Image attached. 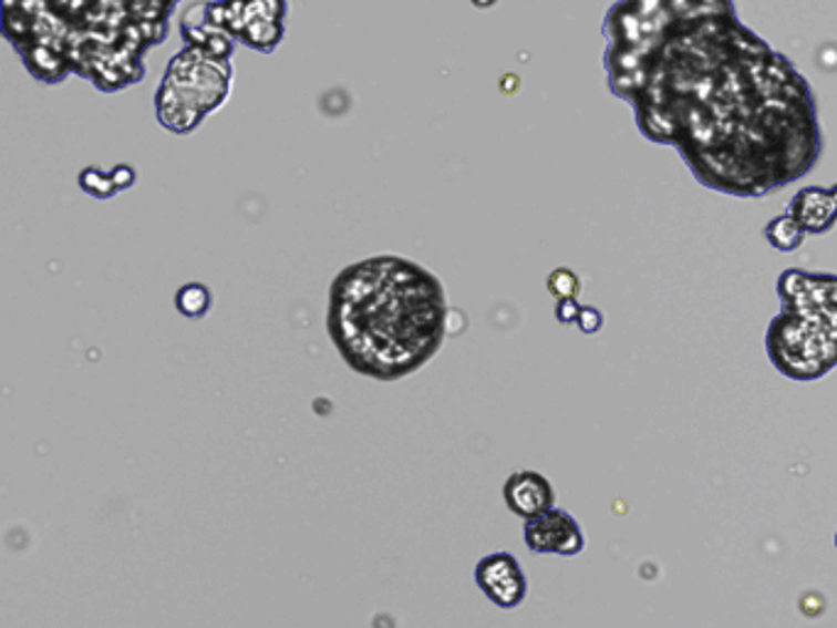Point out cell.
Returning <instances> with one entry per match:
<instances>
[{"label":"cell","mask_w":837,"mask_h":628,"mask_svg":"<svg viewBox=\"0 0 837 628\" xmlns=\"http://www.w3.org/2000/svg\"><path fill=\"white\" fill-rule=\"evenodd\" d=\"M79 187H82L89 197L94 199H111L113 194L121 192L116 179H113V173H104V169L99 167H84L82 173H79Z\"/></svg>","instance_id":"4fadbf2b"},{"label":"cell","mask_w":837,"mask_h":628,"mask_svg":"<svg viewBox=\"0 0 837 628\" xmlns=\"http://www.w3.org/2000/svg\"><path fill=\"white\" fill-rule=\"evenodd\" d=\"M776 290L784 312L808 317L837 339V276L788 268L778 278Z\"/></svg>","instance_id":"8992f818"},{"label":"cell","mask_w":837,"mask_h":628,"mask_svg":"<svg viewBox=\"0 0 837 628\" xmlns=\"http://www.w3.org/2000/svg\"><path fill=\"white\" fill-rule=\"evenodd\" d=\"M798 609L803 616H808V619H818V616H823L825 609H828V601H825L820 591L808 589L798 597Z\"/></svg>","instance_id":"9a60e30c"},{"label":"cell","mask_w":837,"mask_h":628,"mask_svg":"<svg viewBox=\"0 0 837 628\" xmlns=\"http://www.w3.org/2000/svg\"><path fill=\"white\" fill-rule=\"evenodd\" d=\"M472 3L479 6V8H489V6L496 3V0H472Z\"/></svg>","instance_id":"ac0fdd59"},{"label":"cell","mask_w":837,"mask_h":628,"mask_svg":"<svg viewBox=\"0 0 837 628\" xmlns=\"http://www.w3.org/2000/svg\"><path fill=\"white\" fill-rule=\"evenodd\" d=\"M788 214L794 216L806 234H828L837 224V192L833 187H803L796 197L790 199Z\"/></svg>","instance_id":"30bf717a"},{"label":"cell","mask_w":837,"mask_h":628,"mask_svg":"<svg viewBox=\"0 0 837 628\" xmlns=\"http://www.w3.org/2000/svg\"><path fill=\"white\" fill-rule=\"evenodd\" d=\"M582 282L577 278V272L570 268H556L548 278V290L556 300H568V297H577Z\"/></svg>","instance_id":"5bb4252c"},{"label":"cell","mask_w":837,"mask_h":628,"mask_svg":"<svg viewBox=\"0 0 837 628\" xmlns=\"http://www.w3.org/2000/svg\"><path fill=\"white\" fill-rule=\"evenodd\" d=\"M766 353L786 379L818 381L837 367V339L813 319L782 310L768 325Z\"/></svg>","instance_id":"277c9868"},{"label":"cell","mask_w":837,"mask_h":628,"mask_svg":"<svg viewBox=\"0 0 837 628\" xmlns=\"http://www.w3.org/2000/svg\"><path fill=\"white\" fill-rule=\"evenodd\" d=\"M474 581L499 609H518L528 597V579L512 553H492L474 567Z\"/></svg>","instance_id":"52a82bcc"},{"label":"cell","mask_w":837,"mask_h":628,"mask_svg":"<svg viewBox=\"0 0 837 628\" xmlns=\"http://www.w3.org/2000/svg\"><path fill=\"white\" fill-rule=\"evenodd\" d=\"M833 189H835V192H837V185H835V187H833Z\"/></svg>","instance_id":"ffe728a7"},{"label":"cell","mask_w":837,"mask_h":628,"mask_svg":"<svg viewBox=\"0 0 837 628\" xmlns=\"http://www.w3.org/2000/svg\"><path fill=\"white\" fill-rule=\"evenodd\" d=\"M669 6L649 38L604 52L609 89L633 106L639 131L730 197L762 199L808 175L823 131L806 76L742 25L732 0Z\"/></svg>","instance_id":"6da1fadb"},{"label":"cell","mask_w":837,"mask_h":628,"mask_svg":"<svg viewBox=\"0 0 837 628\" xmlns=\"http://www.w3.org/2000/svg\"><path fill=\"white\" fill-rule=\"evenodd\" d=\"M211 290L202 282H187L175 295V307L189 319H202L211 310Z\"/></svg>","instance_id":"7c38bea8"},{"label":"cell","mask_w":837,"mask_h":628,"mask_svg":"<svg viewBox=\"0 0 837 628\" xmlns=\"http://www.w3.org/2000/svg\"><path fill=\"white\" fill-rule=\"evenodd\" d=\"M234 86L231 60L189 48L169 56L155 89V119L167 133L192 135L214 111H219Z\"/></svg>","instance_id":"3957f363"},{"label":"cell","mask_w":837,"mask_h":628,"mask_svg":"<svg viewBox=\"0 0 837 628\" xmlns=\"http://www.w3.org/2000/svg\"><path fill=\"white\" fill-rule=\"evenodd\" d=\"M835 547H837V533H835Z\"/></svg>","instance_id":"d6986e66"},{"label":"cell","mask_w":837,"mask_h":628,"mask_svg":"<svg viewBox=\"0 0 837 628\" xmlns=\"http://www.w3.org/2000/svg\"><path fill=\"white\" fill-rule=\"evenodd\" d=\"M577 327L582 334H597L604 327V315L592 305H582L580 317H577Z\"/></svg>","instance_id":"2e32d148"},{"label":"cell","mask_w":837,"mask_h":628,"mask_svg":"<svg viewBox=\"0 0 837 628\" xmlns=\"http://www.w3.org/2000/svg\"><path fill=\"white\" fill-rule=\"evenodd\" d=\"M764 238L768 246L782 250V254H794V250L806 241V231H803V226L786 212L764 226Z\"/></svg>","instance_id":"8fae6325"},{"label":"cell","mask_w":837,"mask_h":628,"mask_svg":"<svg viewBox=\"0 0 837 628\" xmlns=\"http://www.w3.org/2000/svg\"><path fill=\"white\" fill-rule=\"evenodd\" d=\"M447 319L443 282L399 254L361 258L330 285L327 334L347 367L373 381H401L427 367Z\"/></svg>","instance_id":"7a4b0ae2"},{"label":"cell","mask_w":837,"mask_h":628,"mask_svg":"<svg viewBox=\"0 0 837 628\" xmlns=\"http://www.w3.org/2000/svg\"><path fill=\"white\" fill-rule=\"evenodd\" d=\"M524 543L538 555L575 557L585 550L582 525L568 511L550 508L524 525Z\"/></svg>","instance_id":"ba28073f"},{"label":"cell","mask_w":837,"mask_h":628,"mask_svg":"<svg viewBox=\"0 0 837 628\" xmlns=\"http://www.w3.org/2000/svg\"><path fill=\"white\" fill-rule=\"evenodd\" d=\"M504 501L514 516L530 521L556 508V488L540 472L518 470L506 478Z\"/></svg>","instance_id":"9c48e42d"},{"label":"cell","mask_w":837,"mask_h":628,"mask_svg":"<svg viewBox=\"0 0 837 628\" xmlns=\"http://www.w3.org/2000/svg\"><path fill=\"white\" fill-rule=\"evenodd\" d=\"M211 22L256 52L270 54L286 38L288 0H207Z\"/></svg>","instance_id":"5b68a950"},{"label":"cell","mask_w":837,"mask_h":628,"mask_svg":"<svg viewBox=\"0 0 837 628\" xmlns=\"http://www.w3.org/2000/svg\"><path fill=\"white\" fill-rule=\"evenodd\" d=\"M582 305L577 302V297H568V300H558L556 305V319L560 325H577Z\"/></svg>","instance_id":"e0dca14e"}]
</instances>
